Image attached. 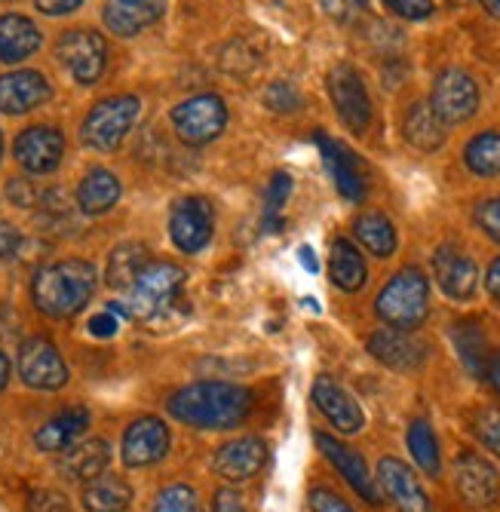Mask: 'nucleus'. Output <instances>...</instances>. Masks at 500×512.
<instances>
[{
  "label": "nucleus",
  "mask_w": 500,
  "mask_h": 512,
  "mask_svg": "<svg viewBox=\"0 0 500 512\" xmlns=\"http://www.w3.org/2000/svg\"><path fill=\"white\" fill-rule=\"evenodd\" d=\"M252 405L255 393L231 381H197L166 399L175 421L197 430H231L252 414Z\"/></svg>",
  "instance_id": "1"
},
{
  "label": "nucleus",
  "mask_w": 500,
  "mask_h": 512,
  "mask_svg": "<svg viewBox=\"0 0 500 512\" xmlns=\"http://www.w3.org/2000/svg\"><path fill=\"white\" fill-rule=\"evenodd\" d=\"M96 292V267L80 258H65L40 267L31 283L34 307L50 319H71Z\"/></svg>",
  "instance_id": "2"
},
{
  "label": "nucleus",
  "mask_w": 500,
  "mask_h": 512,
  "mask_svg": "<svg viewBox=\"0 0 500 512\" xmlns=\"http://www.w3.org/2000/svg\"><path fill=\"white\" fill-rule=\"evenodd\" d=\"M185 279H188V273L178 264L151 261L139 276H135V283L126 289L129 316L142 319L148 325H163L172 313L188 316L191 304L181 301V286H185Z\"/></svg>",
  "instance_id": "3"
},
{
  "label": "nucleus",
  "mask_w": 500,
  "mask_h": 512,
  "mask_svg": "<svg viewBox=\"0 0 500 512\" xmlns=\"http://www.w3.org/2000/svg\"><path fill=\"white\" fill-rule=\"evenodd\" d=\"M375 310L390 325V329L415 332L430 313V283H427V276L418 267L399 270L390 283L381 289V295L375 301Z\"/></svg>",
  "instance_id": "4"
},
{
  "label": "nucleus",
  "mask_w": 500,
  "mask_h": 512,
  "mask_svg": "<svg viewBox=\"0 0 500 512\" xmlns=\"http://www.w3.org/2000/svg\"><path fill=\"white\" fill-rule=\"evenodd\" d=\"M142 102L135 96H111L105 102H99L93 111L83 120V142L96 151H114L123 145V138L129 135V129L139 120Z\"/></svg>",
  "instance_id": "5"
},
{
  "label": "nucleus",
  "mask_w": 500,
  "mask_h": 512,
  "mask_svg": "<svg viewBox=\"0 0 500 512\" xmlns=\"http://www.w3.org/2000/svg\"><path fill=\"white\" fill-rule=\"evenodd\" d=\"M172 126L185 145H194V148L209 145L227 126V105L218 96H212V92H206V96H194L188 102L175 105Z\"/></svg>",
  "instance_id": "6"
},
{
  "label": "nucleus",
  "mask_w": 500,
  "mask_h": 512,
  "mask_svg": "<svg viewBox=\"0 0 500 512\" xmlns=\"http://www.w3.org/2000/svg\"><path fill=\"white\" fill-rule=\"evenodd\" d=\"M56 56L62 62V68L83 86L96 83L105 74V62H108V46L105 37L86 28H74L65 31L56 43Z\"/></svg>",
  "instance_id": "7"
},
{
  "label": "nucleus",
  "mask_w": 500,
  "mask_h": 512,
  "mask_svg": "<svg viewBox=\"0 0 500 512\" xmlns=\"http://www.w3.org/2000/svg\"><path fill=\"white\" fill-rule=\"evenodd\" d=\"M430 108H433V114L445 126L467 123L476 114V108H479V86H476V80L467 71H461V68H445L433 80Z\"/></svg>",
  "instance_id": "8"
},
{
  "label": "nucleus",
  "mask_w": 500,
  "mask_h": 512,
  "mask_svg": "<svg viewBox=\"0 0 500 512\" xmlns=\"http://www.w3.org/2000/svg\"><path fill=\"white\" fill-rule=\"evenodd\" d=\"M329 96L335 102V111L341 117V123L353 132L362 135L372 123V99L369 89L362 83L359 71L347 62H341L332 74H329Z\"/></svg>",
  "instance_id": "9"
},
{
  "label": "nucleus",
  "mask_w": 500,
  "mask_h": 512,
  "mask_svg": "<svg viewBox=\"0 0 500 512\" xmlns=\"http://www.w3.org/2000/svg\"><path fill=\"white\" fill-rule=\"evenodd\" d=\"M215 230V212L206 197H185L178 200L172 215H169V237L178 252L194 255L206 249Z\"/></svg>",
  "instance_id": "10"
},
{
  "label": "nucleus",
  "mask_w": 500,
  "mask_h": 512,
  "mask_svg": "<svg viewBox=\"0 0 500 512\" xmlns=\"http://www.w3.org/2000/svg\"><path fill=\"white\" fill-rule=\"evenodd\" d=\"M19 378L31 390H62L68 384V365L53 341L28 338L19 350Z\"/></svg>",
  "instance_id": "11"
},
{
  "label": "nucleus",
  "mask_w": 500,
  "mask_h": 512,
  "mask_svg": "<svg viewBox=\"0 0 500 512\" xmlns=\"http://www.w3.org/2000/svg\"><path fill=\"white\" fill-rule=\"evenodd\" d=\"M454 488L473 509H488L500 497V473L476 451H461L454 460Z\"/></svg>",
  "instance_id": "12"
},
{
  "label": "nucleus",
  "mask_w": 500,
  "mask_h": 512,
  "mask_svg": "<svg viewBox=\"0 0 500 512\" xmlns=\"http://www.w3.org/2000/svg\"><path fill=\"white\" fill-rule=\"evenodd\" d=\"M13 154L19 160V166L31 175H47L62 163L65 154V135L53 126H31L25 129L16 145Z\"/></svg>",
  "instance_id": "13"
},
{
  "label": "nucleus",
  "mask_w": 500,
  "mask_h": 512,
  "mask_svg": "<svg viewBox=\"0 0 500 512\" xmlns=\"http://www.w3.org/2000/svg\"><path fill=\"white\" fill-rule=\"evenodd\" d=\"M310 396H313V405L320 408V414L338 433L353 436V433H359L362 427H366V414H362L359 402L335 378H326V375L316 378Z\"/></svg>",
  "instance_id": "14"
},
{
  "label": "nucleus",
  "mask_w": 500,
  "mask_h": 512,
  "mask_svg": "<svg viewBox=\"0 0 500 512\" xmlns=\"http://www.w3.org/2000/svg\"><path fill=\"white\" fill-rule=\"evenodd\" d=\"M169 451V427L160 421V417H139L132 421L129 430L123 433V463L132 470L139 467H151V463L163 460Z\"/></svg>",
  "instance_id": "15"
},
{
  "label": "nucleus",
  "mask_w": 500,
  "mask_h": 512,
  "mask_svg": "<svg viewBox=\"0 0 500 512\" xmlns=\"http://www.w3.org/2000/svg\"><path fill=\"white\" fill-rule=\"evenodd\" d=\"M316 445H320V451L326 454V460L347 479V485L362 500L372 503V506H381V491H378V482L372 479V473L366 467V460H362L350 445H344L341 439H335L329 433H316Z\"/></svg>",
  "instance_id": "16"
},
{
  "label": "nucleus",
  "mask_w": 500,
  "mask_h": 512,
  "mask_svg": "<svg viewBox=\"0 0 500 512\" xmlns=\"http://www.w3.org/2000/svg\"><path fill=\"white\" fill-rule=\"evenodd\" d=\"M369 353L393 371H415L427 362L430 347L418 335L405 329H390L387 325V329H378L369 338Z\"/></svg>",
  "instance_id": "17"
},
{
  "label": "nucleus",
  "mask_w": 500,
  "mask_h": 512,
  "mask_svg": "<svg viewBox=\"0 0 500 512\" xmlns=\"http://www.w3.org/2000/svg\"><path fill=\"white\" fill-rule=\"evenodd\" d=\"M378 488L390 497L399 512H433V503L415 473L405 467L399 457H384L378 463Z\"/></svg>",
  "instance_id": "18"
},
{
  "label": "nucleus",
  "mask_w": 500,
  "mask_h": 512,
  "mask_svg": "<svg viewBox=\"0 0 500 512\" xmlns=\"http://www.w3.org/2000/svg\"><path fill=\"white\" fill-rule=\"evenodd\" d=\"M433 273H436L439 289L451 301H467V298L476 295L479 267H476V261L464 249H458V246H442L433 255Z\"/></svg>",
  "instance_id": "19"
},
{
  "label": "nucleus",
  "mask_w": 500,
  "mask_h": 512,
  "mask_svg": "<svg viewBox=\"0 0 500 512\" xmlns=\"http://www.w3.org/2000/svg\"><path fill=\"white\" fill-rule=\"evenodd\" d=\"M267 463V445L258 436H240L215 451L212 467L227 482H249Z\"/></svg>",
  "instance_id": "20"
},
{
  "label": "nucleus",
  "mask_w": 500,
  "mask_h": 512,
  "mask_svg": "<svg viewBox=\"0 0 500 512\" xmlns=\"http://www.w3.org/2000/svg\"><path fill=\"white\" fill-rule=\"evenodd\" d=\"M313 142H316V148H320L326 169L335 178V188L341 191V197L350 203H359L362 197H366V175H362V169H359L356 154H350L344 145L332 142L326 132H313Z\"/></svg>",
  "instance_id": "21"
},
{
  "label": "nucleus",
  "mask_w": 500,
  "mask_h": 512,
  "mask_svg": "<svg viewBox=\"0 0 500 512\" xmlns=\"http://www.w3.org/2000/svg\"><path fill=\"white\" fill-rule=\"evenodd\" d=\"M53 86L40 71H10L0 77V111L4 114H28L50 102Z\"/></svg>",
  "instance_id": "22"
},
{
  "label": "nucleus",
  "mask_w": 500,
  "mask_h": 512,
  "mask_svg": "<svg viewBox=\"0 0 500 512\" xmlns=\"http://www.w3.org/2000/svg\"><path fill=\"white\" fill-rule=\"evenodd\" d=\"M166 13V0H105V25L117 37H135Z\"/></svg>",
  "instance_id": "23"
},
{
  "label": "nucleus",
  "mask_w": 500,
  "mask_h": 512,
  "mask_svg": "<svg viewBox=\"0 0 500 512\" xmlns=\"http://www.w3.org/2000/svg\"><path fill=\"white\" fill-rule=\"evenodd\" d=\"M108 460H111V448L105 439H83V442H74L71 448H65V454L59 460V470L71 482H89L108 470Z\"/></svg>",
  "instance_id": "24"
},
{
  "label": "nucleus",
  "mask_w": 500,
  "mask_h": 512,
  "mask_svg": "<svg viewBox=\"0 0 500 512\" xmlns=\"http://www.w3.org/2000/svg\"><path fill=\"white\" fill-rule=\"evenodd\" d=\"M86 427H89V411H86L83 405L65 408V411H59L56 417H50V421L37 430L34 445H37L40 451L59 454V451L71 448L74 442H80V436H83Z\"/></svg>",
  "instance_id": "25"
},
{
  "label": "nucleus",
  "mask_w": 500,
  "mask_h": 512,
  "mask_svg": "<svg viewBox=\"0 0 500 512\" xmlns=\"http://www.w3.org/2000/svg\"><path fill=\"white\" fill-rule=\"evenodd\" d=\"M40 50V28L19 13L0 16V62H22Z\"/></svg>",
  "instance_id": "26"
},
{
  "label": "nucleus",
  "mask_w": 500,
  "mask_h": 512,
  "mask_svg": "<svg viewBox=\"0 0 500 512\" xmlns=\"http://www.w3.org/2000/svg\"><path fill=\"white\" fill-rule=\"evenodd\" d=\"M451 341H454V350H458L464 368L470 371L473 378L485 381V371H488V362H491V347H488L482 325L476 319L454 322L451 325Z\"/></svg>",
  "instance_id": "27"
},
{
  "label": "nucleus",
  "mask_w": 500,
  "mask_h": 512,
  "mask_svg": "<svg viewBox=\"0 0 500 512\" xmlns=\"http://www.w3.org/2000/svg\"><path fill=\"white\" fill-rule=\"evenodd\" d=\"M405 142L418 151H439L445 145V123L433 114L430 102H415L402 120Z\"/></svg>",
  "instance_id": "28"
},
{
  "label": "nucleus",
  "mask_w": 500,
  "mask_h": 512,
  "mask_svg": "<svg viewBox=\"0 0 500 512\" xmlns=\"http://www.w3.org/2000/svg\"><path fill=\"white\" fill-rule=\"evenodd\" d=\"M120 200V178L108 169L86 172L77 188V206L86 215H105Z\"/></svg>",
  "instance_id": "29"
},
{
  "label": "nucleus",
  "mask_w": 500,
  "mask_h": 512,
  "mask_svg": "<svg viewBox=\"0 0 500 512\" xmlns=\"http://www.w3.org/2000/svg\"><path fill=\"white\" fill-rule=\"evenodd\" d=\"M329 273H332V283L341 289V292H359L362 286H366V258L359 255V249L338 237L332 243V252H329Z\"/></svg>",
  "instance_id": "30"
},
{
  "label": "nucleus",
  "mask_w": 500,
  "mask_h": 512,
  "mask_svg": "<svg viewBox=\"0 0 500 512\" xmlns=\"http://www.w3.org/2000/svg\"><path fill=\"white\" fill-rule=\"evenodd\" d=\"M132 503V488L120 476H96L83 488L86 512H123Z\"/></svg>",
  "instance_id": "31"
},
{
  "label": "nucleus",
  "mask_w": 500,
  "mask_h": 512,
  "mask_svg": "<svg viewBox=\"0 0 500 512\" xmlns=\"http://www.w3.org/2000/svg\"><path fill=\"white\" fill-rule=\"evenodd\" d=\"M148 264H151L148 246H142V243H123V246H117L111 252V258H108V273H105L108 286L126 292L135 283V276H139Z\"/></svg>",
  "instance_id": "32"
},
{
  "label": "nucleus",
  "mask_w": 500,
  "mask_h": 512,
  "mask_svg": "<svg viewBox=\"0 0 500 512\" xmlns=\"http://www.w3.org/2000/svg\"><path fill=\"white\" fill-rule=\"evenodd\" d=\"M353 234L356 240L366 246L375 258H390L396 252V227L387 215L381 212H366V215H359L356 224H353Z\"/></svg>",
  "instance_id": "33"
},
{
  "label": "nucleus",
  "mask_w": 500,
  "mask_h": 512,
  "mask_svg": "<svg viewBox=\"0 0 500 512\" xmlns=\"http://www.w3.org/2000/svg\"><path fill=\"white\" fill-rule=\"evenodd\" d=\"M408 451H412L415 463L427 473V476H439L442 473V457H439V442H436V433L427 421H412V427H408Z\"/></svg>",
  "instance_id": "34"
},
{
  "label": "nucleus",
  "mask_w": 500,
  "mask_h": 512,
  "mask_svg": "<svg viewBox=\"0 0 500 512\" xmlns=\"http://www.w3.org/2000/svg\"><path fill=\"white\" fill-rule=\"evenodd\" d=\"M464 163L482 178L500 175V132H479L464 148Z\"/></svg>",
  "instance_id": "35"
},
{
  "label": "nucleus",
  "mask_w": 500,
  "mask_h": 512,
  "mask_svg": "<svg viewBox=\"0 0 500 512\" xmlns=\"http://www.w3.org/2000/svg\"><path fill=\"white\" fill-rule=\"evenodd\" d=\"M289 194H292L289 172H274V178L267 184V194H264V218H261V227L270 230V234H277L283 227V209H286Z\"/></svg>",
  "instance_id": "36"
},
{
  "label": "nucleus",
  "mask_w": 500,
  "mask_h": 512,
  "mask_svg": "<svg viewBox=\"0 0 500 512\" xmlns=\"http://www.w3.org/2000/svg\"><path fill=\"white\" fill-rule=\"evenodd\" d=\"M470 427H473V436H476L491 454L500 457V408H494V405L479 408V411L470 417Z\"/></svg>",
  "instance_id": "37"
},
{
  "label": "nucleus",
  "mask_w": 500,
  "mask_h": 512,
  "mask_svg": "<svg viewBox=\"0 0 500 512\" xmlns=\"http://www.w3.org/2000/svg\"><path fill=\"white\" fill-rule=\"evenodd\" d=\"M154 512H203V506H200V497H197L194 488H188V485H169L157 497Z\"/></svg>",
  "instance_id": "38"
},
{
  "label": "nucleus",
  "mask_w": 500,
  "mask_h": 512,
  "mask_svg": "<svg viewBox=\"0 0 500 512\" xmlns=\"http://www.w3.org/2000/svg\"><path fill=\"white\" fill-rule=\"evenodd\" d=\"M264 105L274 114H295L301 108V96L292 83H270L264 92Z\"/></svg>",
  "instance_id": "39"
},
{
  "label": "nucleus",
  "mask_w": 500,
  "mask_h": 512,
  "mask_svg": "<svg viewBox=\"0 0 500 512\" xmlns=\"http://www.w3.org/2000/svg\"><path fill=\"white\" fill-rule=\"evenodd\" d=\"M476 224L488 240L500 243V197L482 200L476 206Z\"/></svg>",
  "instance_id": "40"
},
{
  "label": "nucleus",
  "mask_w": 500,
  "mask_h": 512,
  "mask_svg": "<svg viewBox=\"0 0 500 512\" xmlns=\"http://www.w3.org/2000/svg\"><path fill=\"white\" fill-rule=\"evenodd\" d=\"M384 7L402 19H412V22H421V19H430L433 16V0H384Z\"/></svg>",
  "instance_id": "41"
},
{
  "label": "nucleus",
  "mask_w": 500,
  "mask_h": 512,
  "mask_svg": "<svg viewBox=\"0 0 500 512\" xmlns=\"http://www.w3.org/2000/svg\"><path fill=\"white\" fill-rule=\"evenodd\" d=\"M28 512H71V503L59 491H34L28 497Z\"/></svg>",
  "instance_id": "42"
},
{
  "label": "nucleus",
  "mask_w": 500,
  "mask_h": 512,
  "mask_svg": "<svg viewBox=\"0 0 500 512\" xmlns=\"http://www.w3.org/2000/svg\"><path fill=\"white\" fill-rule=\"evenodd\" d=\"M310 509L313 512H356L347 500H341L335 491L329 488H313L310 491Z\"/></svg>",
  "instance_id": "43"
},
{
  "label": "nucleus",
  "mask_w": 500,
  "mask_h": 512,
  "mask_svg": "<svg viewBox=\"0 0 500 512\" xmlns=\"http://www.w3.org/2000/svg\"><path fill=\"white\" fill-rule=\"evenodd\" d=\"M86 329H89V335H93V338H114L120 332V316H114L111 310L96 313L93 319H89Z\"/></svg>",
  "instance_id": "44"
},
{
  "label": "nucleus",
  "mask_w": 500,
  "mask_h": 512,
  "mask_svg": "<svg viewBox=\"0 0 500 512\" xmlns=\"http://www.w3.org/2000/svg\"><path fill=\"white\" fill-rule=\"evenodd\" d=\"M212 512H246V503L234 488H221V491H215Z\"/></svg>",
  "instance_id": "45"
},
{
  "label": "nucleus",
  "mask_w": 500,
  "mask_h": 512,
  "mask_svg": "<svg viewBox=\"0 0 500 512\" xmlns=\"http://www.w3.org/2000/svg\"><path fill=\"white\" fill-rule=\"evenodd\" d=\"M83 0H34V7L43 13V16H68L74 13Z\"/></svg>",
  "instance_id": "46"
},
{
  "label": "nucleus",
  "mask_w": 500,
  "mask_h": 512,
  "mask_svg": "<svg viewBox=\"0 0 500 512\" xmlns=\"http://www.w3.org/2000/svg\"><path fill=\"white\" fill-rule=\"evenodd\" d=\"M10 200H13L16 206H22V209H31V206H34V200H37V191L31 188L28 181L13 178V181H10Z\"/></svg>",
  "instance_id": "47"
},
{
  "label": "nucleus",
  "mask_w": 500,
  "mask_h": 512,
  "mask_svg": "<svg viewBox=\"0 0 500 512\" xmlns=\"http://www.w3.org/2000/svg\"><path fill=\"white\" fill-rule=\"evenodd\" d=\"M19 243H22L19 230H16L13 224H7V221H0V258H10V255H16Z\"/></svg>",
  "instance_id": "48"
},
{
  "label": "nucleus",
  "mask_w": 500,
  "mask_h": 512,
  "mask_svg": "<svg viewBox=\"0 0 500 512\" xmlns=\"http://www.w3.org/2000/svg\"><path fill=\"white\" fill-rule=\"evenodd\" d=\"M485 289H488L491 298L500 301V258H494V264H491L488 273H485Z\"/></svg>",
  "instance_id": "49"
},
{
  "label": "nucleus",
  "mask_w": 500,
  "mask_h": 512,
  "mask_svg": "<svg viewBox=\"0 0 500 512\" xmlns=\"http://www.w3.org/2000/svg\"><path fill=\"white\" fill-rule=\"evenodd\" d=\"M353 4H356V0H326V10H329L335 19H350Z\"/></svg>",
  "instance_id": "50"
},
{
  "label": "nucleus",
  "mask_w": 500,
  "mask_h": 512,
  "mask_svg": "<svg viewBox=\"0 0 500 512\" xmlns=\"http://www.w3.org/2000/svg\"><path fill=\"white\" fill-rule=\"evenodd\" d=\"M485 381L494 387V393L500 396V353H494L491 356V362H488V371H485Z\"/></svg>",
  "instance_id": "51"
},
{
  "label": "nucleus",
  "mask_w": 500,
  "mask_h": 512,
  "mask_svg": "<svg viewBox=\"0 0 500 512\" xmlns=\"http://www.w3.org/2000/svg\"><path fill=\"white\" fill-rule=\"evenodd\" d=\"M298 258H301V267H304V270H310V273L320 270V261H316V255H313L310 246H301V249H298Z\"/></svg>",
  "instance_id": "52"
},
{
  "label": "nucleus",
  "mask_w": 500,
  "mask_h": 512,
  "mask_svg": "<svg viewBox=\"0 0 500 512\" xmlns=\"http://www.w3.org/2000/svg\"><path fill=\"white\" fill-rule=\"evenodd\" d=\"M7 381H10V359L4 350H0V390L7 387Z\"/></svg>",
  "instance_id": "53"
},
{
  "label": "nucleus",
  "mask_w": 500,
  "mask_h": 512,
  "mask_svg": "<svg viewBox=\"0 0 500 512\" xmlns=\"http://www.w3.org/2000/svg\"><path fill=\"white\" fill-rule=\"evenodd\" d=\"M482 7L491 19H500V0H482Z\"/></svg>",
  "instance_id": "54"
},
{
  "label": "nucleus",
  "mask_w": 500,
  "mask_h": 512,
  "mask_svg": "<svg viewBox=\"0 0 500 512\" xmlns=\"http://www.w3.org/2000/svg\"><path fill=\"white\" fill-rule=\"evenodd\" d=\"M304 307H307V310H313V313H320V304H316L313 298H304Z\"/></svg>",
  "instance_id": "55"
},
{
  "label": "nucleus",
  "mask_w": 500,
  "mask_h": 512,
  "mask_svg": "<svg viewBox=\"0 0 500 512\" xmlns=\"http://www.w3.org/2000/svg\"><path fill=\"white\" fill-rule=\"evenodd\" d=\"M0 157H4V135H0Z\"/></svg>",
  "instance_id": "56"
},
{
  "label": "nucleus",
  "mask_w": 500,
  "mask_h": 512,
  "mask_svg": "<svg viewBox=\"0 0 500 512\" xmlns=\"http://www.w3.org/2000/svg\"><path fill=\"white\" fill-rule=\"evenodd\" d=\"M448 4H467V0H448Z\"/></svg>",
  "instance_id": "57"
}]
</instances>
